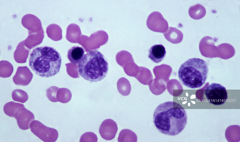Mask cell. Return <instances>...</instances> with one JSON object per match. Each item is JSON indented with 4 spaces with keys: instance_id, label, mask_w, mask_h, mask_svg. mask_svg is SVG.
I'll list each match as a JSON object with an SVG mask.
<instances>
[{
    "instance_id": "6da1fadb",
    "label": "cell",
    "mask_w": 240,
    "mask_h": 142,
    "mask_svg": "<svg viewBox=\"0 0 240 142\" xmlns=\"http://www.w3.org/2000/svg\"><path fill=\"white\" fill-rule=\"evenodd\" d=\"M153 122L157 129L162 134L176 135L184 128L187 117L185 109L174 102H167L159 105L153 114Z\"/></svg>"
},
{
    "instance_id": "7a4b0ae2",
    "label": "cell",
    "mask_w": 240,
    "mask_h": 142,
    "mask_svg": "<svg viewBox=\"0 0 240 142\" xmlns=\"http://www.w3.org/2000/svg\"><path fill=\"white\" fill-rule=\"evenodd\" d=\"M61 63L60 54L54 48L46 46L34 49L29 59L30 67L42 77L54 76L59 72Z\"/></svg>"
},
{
    "instance_id": "3957f363",
    "label": "cell",
    "mask_w": 240,
    "mask_h": 142,
    "mask_svg": "<svg viewBox=\"0 0 240 142\" xmlns=\"http://www.w3.org/2000/svg\"><path fill=\"white\" fill-rule=\"evenodd\" d=\"M108 70L106 59L96 49L89 50L78 64L79 74L90 82L101 81L106 76Z\"/></svg>"
},
{
    "instance_id": "277c9868",
    "label": "cell",
    "mask_w": 240,
    "mask_h": 142,
    "mask_svg": "<svg viewBox=\"0 0 240 142\" xmlns=\"http://www.w3.org/2000/svg\"><path fill=\"white\" fill-rule=\"evenodd\" d=\"M208 71L205 61L193 58L189 59L181 65L178 71V77L185 86L191 88H198L205 83Z\"/></svg>"
},
{
    "instance_id": "5b68a950",
    "label": "cell",
    "mask_w": 240,
    "mask_h": 142,
    "mask_svg": "<svg viewBox=\"0 0 240 142\" xmlns=\"http://www.w3.org/2000/svg\"><path fill=\"white\" fill-rule=\"evenodd\" d=\"M3 110L7 115L16 119L19 127L22 130L29 129L30 123L34 120L33 113L22 104L10 102L5 104Z\"/></svg>"
},
{
    "instance_id": "8992f818",
    "label": "cell",
    "mask_w": 240,
    "mask_h": 142,
    "mask_svg": "<svg viewBox=\"0 0 240 142\" xmlns=\"http://www.w3.org/2000/svg\"><path fill=\"white\" fill-rule=\"evenodd\" d=\"M31 132L45 142H54L58 137V134L55 129L48 127L37 120H33L30 123Z\"/></svg>"
},
{
    "instance_id": "52a82bcc",
    "label": "cell",
    "mask_w": 240,
    "mask_h": 142,
    "mask_svg": "<svg viewBox=\"0 0 240 142\" xmlns=\"http://www.w3.org/2000/svg\"><path fill=\"white\" fill-rule=\"evenodd\" d=\"M204 93L207 100L216 105L224 104L227 98L225 88L218 83H213L208 85L205 89Z\"/></svg>"
},
{
    "instance_id": "ba28073f",
    "label": "cell",
    "mask_w": 240,
    "mask_h": 142,
    "mask_svg": "<svg viewBox=\"0 0 240 142\" xmlns=\"http://www.w3.org/2000/svg\"><path fill=\"white\" fill-rule=\"evenodd\" d=\"M148 28L154 32L164 33L168 28V24L162 14L155 11L152 13L148 16L146 21Z\"/></svg>"
},
{
    "instance_id": "9c48e42d",
    "label": "cell",
    "mask_w": 240,
    "mask_h": 142,
    "mask_svg": "<svg viewBox=\"0 0 240 142\" xmlns=\"http://www.w3.org/2000/svg\"><path fill=\"white\" fill-rule=\"evenodd\" d=\"M216 39L206 36L201 40L199 44V49L202 55L210 58L218 57L217 47L214 45V43Z\"/></svg>"
},
{
    "instance_id": "30bf717a",
    "label": "cell",
    "mask_w": 240,
    "mask_h": 142,
    "mask_svg": "<svg viewBox=\"0 0 240 142\" xmlns=\"http://www.w3.org/2000/svg\"><path fill=\"white\" fill-rule=\"evenodd\" d=\"M118 129L116 123L111 119H107L104 121L101 124L99 132L104 139L111 140L115 138Z\"/></svg>"
},
{
    "instance_id": "8fae6325",
    "label": "cell",
    "mask_w": 240,
    "mask_h": 142,
    "mask_svg": "<svg viewBox=\"0 0 240 142\" xmlns=\"http://www.w3.org/2000/svg\"><path fill=\"white\" fill-rule=\"evenodd\" d=\"M33 77V74L27 67H18L13 80L16 85L26 86L31 82Z\"/></svg>"
},
{
    "instance_id": "7c38bea8",
    "label": "cell",
    "mask_w": 240,
    "mask_h": 142,
    "mask_svg": "<svg viewBox=\"0 0 240 142\" xmlns=\"http://www.w3.org/2000/svg\"><path fill=\"white\" fill-rule=\"evenodd\" d=\"M166 53L165 48L163 45H155L149 49L148 57L152 61L158 63L163 60Z\"/></svg>"
},
{
    "instance_id": "4fadbf2b",
    "label": "cell",
    "mask_w": 240,
    "mask_h": 142,
    "mask_svg": "<svg viewBox=\"0 0 240 142\" xmlns=\"http://www.w3.org/2000/svg\"><path fill=\"white\" fill-rule=\"evenodd\" d=\"M172 70L170 66L165 64L156 66L153 70L156 78L162 79L167 82L169 81Z\"/></svg>"
},
{
    "instance_id": "5bb4252c",
    "label": "cell",
    "mask_w": 240,
    "mask_h": 142,
    "mask_svg": "<svg viewBox=\"0 0 240 142\" xmlns=\"http://www.w3.org/2000/svg\"><path fill=\"white\" fill-rule=\"evenodd\" d=\"M165 38L169 42L177 44L180 43L183 38L182 33L177 28L169 27L166 32L163 33Z\"/></svg>"
},
{
    "instance_id": "9a60e30c",
    "label": "cell",
    "mask_w": 240,
    "mask_h": 142,
    "mask_svg": "<svg viewBox=\"0 0 240 142\" xmlns=\"http://www.w3.org/2000/svg\"><path fill=\"white\" fill-rule=\"evenodd\" d=\"M85 51L82 47L74 46L69 49L67 57L71 63L74 65L78 64L84 55Z\"/></svg>"
},
{
    "instance_id": "2e32d148",
    "label": "cell",
    "mask_w": 240,
    "mask_h": 142,
    "mask_svg": "<svg viewBox=\"0 0 240 142\" xmlns=\"http://www.w3.org/2000/svg\"><path fill=\"white\" fill-rule=\"evenodd\" d=\"M135 78L140 83L145 85H149L153 80V76L150 70L142 67H139L138 72Z\"/></svg>"
},
{
    "instance_id": "e0dca14e",
    "label": "cell",
    "mask_w": 240,
    "mask_h": 142,
    "mask_svg": "<svg viewBox=\"0 0 240 142\" xmlns=\"http://www.w3.org/2000/svg\"><path fill=\"white\" fill-rule=\"evenodd\" d=\"M167 83L162 79L155 78L149 85V88L153 94L156 95H160L166 89Z\"/></svg>"
},
{
    "instance_id": "ac0fdd59",
    "label": "cell",
    "mask_w": 240,
    "mask_h": 142,
    "mask_svg": "<svg viewBox=\"0 0 240 142\" xmlns=\"http://www.w3.org/2000/svg\"><path fill=\"white\" fill-rule=\"evenodd\" d=\"M218 57L223 59H227L232 57L235 53L233 47L227 43H222L218 46Z\"/></svg>"
},
{
    "instance_id": "d6986e66",
    "label": "cell",
    "mask_w": 240,
    "mask_h": 142,
    "mask_svg": "<svg viewBox=\"0 0 240 142\" xmlns=\"http://www.w3.org/2000/svg\"><path fill=\"white\" fill-rule=\"evenodd\" d=\"M206 12L205 8L201 4H198L190 7L188 13L192 19L198 20L205 16Z\"/></svg>"
},
{
    "instance_id": "ffe728a7",
    "label": "cell",
    "mask_w": 240,
    "mask_h": 142,
    "mask_svg": "<svg viewBox=\"0 0 240 142\" xmlns=\"http://www.w3.org/2000/svg\"><path fill=\"white\" fill-rule=\"evenodd\" d=\"M118 92L124 96L128 95L131 91V86L129 81L124 77L120 78L117 84Z\"/></svg>"
},
{
    "instance_id": "44dd1931",
    "label": "cell",
    "mask_w": 240,
    "mask_h": 142,
    "mask_svg": "<svg viewBox=\"0 0 240 142\" xmlns=\"http://www.w3.org/2000/svg\"><path fill=\"white\" fill-rule=\"evenodd\" d=\"M118 140L119 142H136L137 137L135 133L130 130L124 129L120 132Z\"/></svg>"
},
{
    "instance_id": "7402d4cb",
    "label": "cell",
    "mask_w": 240,
    "mask_h": 142,
    "mask_svg": "<svg viewBox=\"0 0 240 142\" xmlns=\"http://www.w3.org/2000/svg\"><path fill=\"white\" fill-rule=\"evenodd\" d=\"M72 94L70 90L64 88H59L56 94V99L58 102L62 103H66L71 99Z\"/></svg>"
},
{
    "instance_id": "603a6c76",
    "label": "cell",
    "mask_w": 240,
    "mask_h": 142,
    "mask_svg": "<svg viewBox=\"0 0 240 142\" xmlns=\"http://www.w3.org/2000/svg\"><path fill=\"white\" fill-rule=\"evenodd\" d=\"M13 100L22 103L26 102L28 99V95L24 91L20 89L14 90L12 92Z\"/></svg>"
},
{
    "instance_id": "cb8c5ba5",
    "label": "cell",
    "mask_w": 240,
    "mask_h": 142,
    "mask_svg": "<svg viewBox=\"0 0 240 142\" xmlns=\"http://www.w3.org/2000/svg\"><path fill=\"white\" fill-rule=\"evenodd\" d=\"M139 69V67L134 62V61L129 62L126 68H124L125 72L128 75L134 77L137 75Z\"/></svg>"
},
{
    "instance_id": "d4e9b609",
    "label": "cell",
    "mask_w": 240,
    "mask_h": 142,
    "mask_svg": "<svg viewBox=\"0 0 240 142\" xmlns=\"http://www.w3.org/2000/svg\"><path fill=\"white\" fill-rule=\"evenodd\" d=\"M98 138L97 135L92 132H86L83 134L81 137L80 142H97Z\"/></svg>"
},
{
    "instance_id": "484cf974",
    "label": "cell",
    "mask_w": 240,
    "mask_h": 142,
    "mask_svg": "<svg viewBox=\"0 0 240 142\" xmlns=\"http://www.w3.org/2000/svg\"><path fill=\"white\" fill-rule=\"evenodd\" d=\"M59 88L56 86H52L47 89L46 96L50 101L53 102H58L56 99V94Z\"/></svg>"
}]
</instances>
